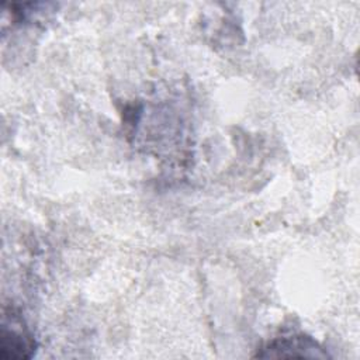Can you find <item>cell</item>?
I'll list each match as a JSON object with an SVG mask.
<instances>
[{
    "label": "cell",
    "instance_id": "cell-2",
    "mask_svg": "<svg viewBox=\"0 0 360 360\" xmlns=\"http://www.w3.org/2000/svg\"><path fill=\"white\" fill-rule=\"evenodd\" d=\"M262 359H325L328 353L309 336L291 335L276 338L257 350Z\"/></svg>",
    "mask_w": 360,
    "mask_h": 360
},
{
    "label": "cell",
    "instance_id": "cell-1",
    "mask_svg": "<svg viewBox=\"0 0 360 360\" xmlns=\"http://www.w3.org/2000/svg\"><path fill=\"white\" fill-rule=\"evenodd\" d=\"M37 342L24 322L13 311L3 314L0 333V357L11 360L31 359L35 354Z\"/></svg>",
    "mask_w": 360,
    "mask_h": 360
}]
</instances>
